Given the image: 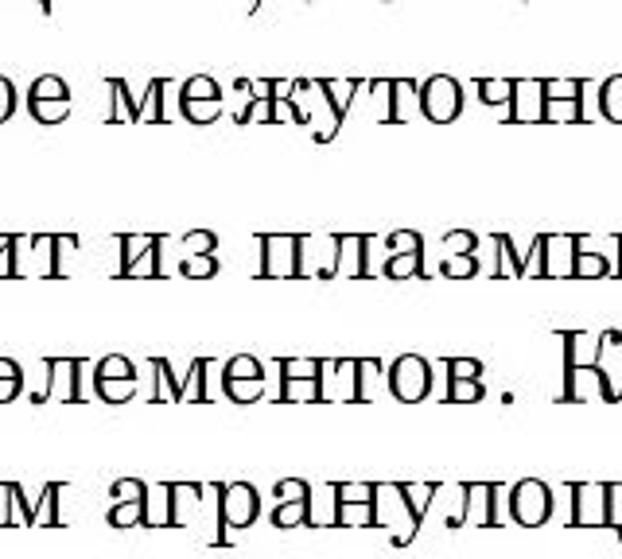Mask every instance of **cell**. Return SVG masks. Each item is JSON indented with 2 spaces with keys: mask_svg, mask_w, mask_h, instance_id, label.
<instances>
[{
  "mask_svg": "<svg viewBox=\"0 0 622 559\" xmlns=\"http://www.w3.org/2000/svg\"><path fill=\"white\" fill-rule=\"evenodd\" d=\"M374 528H389L397 548L416 540L421 533V521L409 513V501H404L401 486L397 481H377V493H374Z\"/></svg>",
  "mask_w": 622,
  "mask_h": 559,
  "instance_id": "cell-1",
  "label": "cell"
},
{
  "mask_svg": "<svg viewBox=\"0 0 622 559\" xmlns=\"http://www.w3.org/2000/svg\"><path fill=\"white\" fill-rule=\"evenodd\" d=\"M292 105L300 109V121L312 129V136L319 140V144H327V140H335V132H339L342 117L331 109V102H327L324 86L319 82H307V79H296L292 82Z\"/></svg>",
  "mask_w": 622,
  "mask_h": 559,
  "instance_id": "cell-2",
  "label": "cell"
},
{
  "mask_svg": "<svg viewBox=\"0 0 622 559\" xmlns=\"http://www.w3.org/2000/svg\"><path fill=\"white\" fill-rule=\"evenodd\" d=\"M214 493H219V524L230 533H242L261 516V493L249 481H226L214 486Z\"/></svg>",
  "mask_w": 622,
  "mask_h": 559,
  "instance_id": "cell-3",
  "label": "cell"
},
{
  "mask_svg": "<svg viewBox=\"0 0 622 559\" xmlns=\"http://www.w3.org/2000/svg\"><path fill=\"white\" fill-rule=\"evenodd\" d=\"M389 393L401 404H421L432 393V366L421 354H401L386 373Z\"/></svg>",
  "mask_w": 622,
  "mask_h": 559,
  "instance_id": "cell-4",
  "label": "cell"
},
{
  "mask_svg": "<svg viewBox=\"0 0 622 559\" xmlns=\"http://www.w3.org/2000/svg\"><path fill=\"white\" fill-rule=\"evenodd\" d=\"M121 245V264H117V276L132 280V276H144V280H160V245L164 237L160 234H121L117 237Z\"/></svg>",
  "mask_w": 622,
  "mask_h": 559,
  "instance_id": "cell-5",
  "label": "cell"
},
{
  "mask_svg": "<svg viewBox=\"0 0 622 559\" xmlns=\"http://www.w3.org/2000/svg\"><path fill=\"white\" fill-rule=\"evenodd\" d=\"M261 280H300V234H261Z\"/></svg>",
  "mask_w": 622,
  "mask_h": 559,
  "instance_id": "cell-6",
  "label": "cell"
},
{
  "mask_svg": "<svg viewBox=\"0 0 622 559\" xmlns=\"http://www.w3.org/2000/svg\"><path fill=\"white\" fill-rule=\"evenodd\" d=\"M509 513L521 528H541L552 516V486L541 478H521L509 489Z\"/></svg>",
  "mask_w": 622,
  "mask_h": 559,
  "instance_id": "cell-7",
  "label": "cell"
},
{
  "mask_svg": "<svg viewBox=\"0 0 622 559\" xmlns=\"http://www.w3.org/2000/svg\"><path fill=\"white\" fill-rule=\"evenodd\" d=\"M82 366H86L82 358H44L47 384L44 393H32V404H82Z\"/></svg>",
  "mask_w": 622,
  "mask_h": 559,
  "instance_id": "cell-8",
  "label": "cell"
},
{
  "mask_svg": "<svg viewBox=\"0 0 622 559\" xmlns=\"http://www.w3.org/2000/svg\"><path fill=\"white\" fill-rule=\"evenodd\" d=\"M421 114L432 124H451L463 114V86L451 74H432L421 86Z\"/></svg>",
  "mask_w": 622,
  "mask_h": 559,
  "instance_id": "cell-9",
  "label": "cell"
},
{
  "mask_svg": "<svg viewBox=\"0 0 622 559\" xmlns=\"http://www.w3.org/2000/svg\"><path fill=\"white\" fill-rule=\"evenodd\" d=\"M339 234H300V280H335Z\"/></svg>",
  "mask_w": 622,
  "mask_h": 559,
  "instance_id": "cell-10",
  "label": "cell"
},
{
  "mask_svg": "<svg viewBox=\"0 0 622 559\" xmlns=\"http://www.w3.org/2000/svg\"><path fill=\"white\" fill-rule=\"evenodd\" d=\"M564 401H619V389L611 384L607 369L599 366H584V369H564Z\"/></svg>",
  "mask_w": 622,
  "mask_h": 559,
  "instance_id": "cell-11",
  "label": "cell"
},
{
  "mask_svg": "<svg viewBox=\"0 0 622 559\" xmlns=\"http://www.w3.org/2000/svg\"><path fill=\"white\" fill-rule=\"evenodd\" d=\"M572 528H607V481H572Z\"/></svg>",
  "mask_w": 622,
  "mask_h": 559,
  "instance_id": "cell-12",
  "label": "cell"
},
{
  "mask_svg": "<svg viewBox=\"0 0 622 559\" xmlns=\"http://www.w3.org/2000/svg\"><path fill=\"white\" fill-rule=\"evenodd\" d=\"M537 257H541V280H568L576 264V237L572 234H537Z\"/></svg>",
  "mask_w": 622,
  "mask_h": 559,
  "instance_id": "cell-13",
  "label": "cell"
},
{
  "mask_svg": "<svg viewBox=\"0 0 622 559\" xmlns=\"http://www.w3.org/2000/svg\"><path fill=\"white\" fill-rule=\"evenodd\" d=\"M324 401H359V358H335L324 361V377H319V404Z\"/></svg>",
  "mask_w": 622,
  "mask_h": 559,
  "instance_id": "cell-14",
  "label": "cell"
},
{
  "mask_svg": "<svg viewBox=\"0 0 622 559\" xmlns=\"http://www.w3.org/2000/svg\"><path fill=\"white\" fill-rule=\"evenodd\" d=\"M494 493H498L494 481H463V516H459V528H491L494 501H498Z\"/></svg>",
  "mask_w": 622,
  "mask_h": 559,
  "instance_id": "cell-15",
  "label": "cell"
},
{
  "mask_svg": "<svg viewBox=\"0 0 622 559\" xmlns=\"http://www.w3.org/2000/svg\"><path fill=\"white\" fill-rule=\"evenodd\" d=\"M537 121H544L541 79H514V97H509V124H537Z\"/></svg>",
  "mask_w": 622,
  "mask_h": 559,
  "instance_id": "cell-16",
  "label": "cell"
},
{
  "mask_svg": "<svg viewBox=\"0 0 622 559\" xmlns=\"http://www.w3.org/2000/svg\"><path fill=\"white\" fill-rule=\"evenodd\" d=\"M374 237L366 234H339V261H335V280H366L369 276V249Z\"/></svg>",
  "mask_w": 622,
  "mask_h": 559,
  "instance_id": "cell-17",
  "label": "cell"
},
{
  "mask_svg": "<svg viewBox=\"0 0 622 559\" xmlns=\"http://www.w3.org/2000/svg\"><path fill=\"white\" fill-rule=\"evenodd\" d=\"M599 349H603V334L568 331V334H564V369H584V366H596Z\"/></svg>",
  "mask_w": 622,
  "mask_h": 559,
  "instance_id": "cell-18",
  "label": "cell"
},
{
  "mask_svg": "<svg viewBox=\"0 0 622 559\" xmlns=\"http://www.w3.org/2000/svg\"><path fill=\"white\" fill-rule=\"evenodd\" d=\"M152 373H156V384H152V404H160L167 396L172 404L187 401V381L172 369V361L167 358H149Z\"/></svg>",
  "mask_w": 622,
  "mask_h": 559,
  "instance_id": "cell-19",
  "label": "cell"
},
{
  "mask_svg": "<svg viewBox=\"0 0 622 559\" xmlns=\"http://www.w3.org/2000/svg\"><path fill=\"white\" fill-rule=\"evenodd\" d=\"M412 114H421V86L412 79H394V97H389V124H404Z\"/></svg>",
  "mask_w": 622,
  "mask_h": 559,
  "instance_id": "cell-20",
  "label": "cell"
},
{
  "mask_svg": "<svg viewBox=\"0 0 622 559\" xmlns=\"http://www.w3.org/2000/svg\"><path fill=\"white\" fill-rule=\"evenodd\" d=\"M109 528H149V501H114L106 513Z\"/></svg>",
  "mask_w": 622,
  "mask_h": 559,
  "instance_id": "cell-21",
  "label": "cell"
},
{
  "mask_svg": "<svg viewBox=\"0 0 622 559\" xmlns=\"http://www.w3.org/2000/svg\"><path fill=\"white\" fill-rule=\"evenodd\" d=\"M4 493H9V516H0V524L4 528H12V524H24V528H36V509H32V501L24 498V486L20 481H4Z\"/></svg>",
  "mask_w": 622,
  "mask_h": 559,
  "instance_id": "cell-22",
  "label": "cell"
},
{
  "mask_svg": "<svg viewBox=\"0 0 622 559\" xmlns=\"http://www.w3.org/2000/svg\"><path fill=\"white\" fill-rule=\"evenodd\" d=\"M335 528H374V501H339Z\"/></svg>",
  "mask_w": 622,
  "mask_h": 559,
  "instance_id": "cell-23",
  "label": "cell"
},
{
  "mask_svg": "<svg viewBox=\"0 0 622 559\" xmlns=\"http://www.w3.org/2000/svg\"><path fill=\"white\" fill-rule=\"evenodd\" d=\"M319 86H324V94H327V102H331V109L339 117H347V109H351V102H354V94H359L366 82H359V79H319Z\"/></svg>",
  "mask_w": 622,
  "mask_h": 559,
  "instance_id": "cell-24",
  "label": "cell"
},
{
  "mask_svg": "<svg viewBox=\"0 0 622 559\" xmlns=\"http://www.w3.org/2000/svg\"><path fill=\"white\" fill-rule=\"evenodd\" d=\"M397 486H401L404 501H409V513L416 516V521H424V513H429L432 498H436L439 489H444L439 481H421V486H416V481H397Z\"/></svg>",
  "mask_w": 622,
  "mask_h": 559,
  "instance_id": "cell-25",
  "label": "cell"
},
{
  "mask_svg": "<svg viewBox=\"0 0 622 559\" xmlns=\"http://www.w3.org/2000/svg\"><path fill=\"white\" fill-rule=\"evenodd\" d=\"M572 276L576 280H603V276H614V264L607 261L603 253H596V249H576Z\"/></svg>",
  "mask_w": 622,
  "mask_h": 559,
  "instance_id": "cell-26",
  "label": "cell"
},
{
  "mask_svg": "<svg viewBox=\"0 0 622 559\" xmlns=\"http://www.w3.org/2000/svg\"><path fill=\"white\" fill-rule=\"evenodd\" d=\"M599 114L611 124H622V74L599 82Z\"/></svg>",
  "mask_w": 622,
  "mask_h": 559,
  "instance_id": "cell-27",
  "label": "cell"
},
{
  "mask_svg": "<svg viewBox=\"0 0 622 559\" xmlns=\"http://www.w3.org/2000/svg\"><path fill=\"white\" fill-rule=\"evenodd\" d=\"M382 272H386V280H424V253H389Z\"/></svg>",
  "mask_w": 622,
  "mask_h": 559,
  "instance_id": "cell-28",
  "label": "cell"
},
{
  "mask_svg": "<svg viewBox=\"0 0 622 559\" xmlns=\"http://www.w3.org/2000/svg\"><path fill=\"white\" fill-rule=\"evenodd\" d=\"M211 369H214L211 358H195L191 361V373H187V401H191V404L211 401V389H207V381H211Z\"/></svg>",
  "mask_w": 622,
  "mask_h": 559,
  "instance_id": "cell-29",
  "label": "cell"
},
{
  "mask_svg": "<svg viewBox=\"0 0 622 559\" xmlns=\"http://www.w3.org/2000/svg\"><path fill=\"white\" fill-rule=\"evenodd\" d=\"M214 97H222V86L211 74H191L187 82H179V102H214Z\"/></svg>",
  "mask_w": 622,
  "mask_h": 559,
  "instance_id": "cell-30",
  "label": "cell"
},
{
  "mask_svg": "<svg viewBox=\"0 0 622 559\" xmlns=\"http://www.w3.org/2000/svg\"><path fill=\"white\" fill-rule=\"evenodd\" d=\"M59 493H62V486L59 481H47L44 486V498L36 501V524H47V528H62V513H59Z\"/></svg>",
  "mask_w": 622,
  "mask_h": 559,
  "instance_id": "cell-31",
  "label": "cell"
},
{
  "mask_svg": "<svg viewBox=\"0 0 622 559\" xmlns=\"http://www.w3.org/2000/svg\"><path fill=\"white\" fill-rule=\"evenodd\" d=\"M94 381H137V366L125 354H106L94 366Z\"/></svg>",
  "mask_w": 622,
  "mask_h": 559,
  "instance_id": "cell-32",
  "label": "cell"
},
{
  "mask_svg": "<svg viewBox=\"0 0 622 559\" xmlns=\"http://www.w3.org/2000/svg\"><path fill=\"white\" fill-rule=\"evenodd\" d=\"M281 404H319V377H312V381L281 377Z\"/></svg>",
  "mask_w": 622,
  "mask_h": 559,
  "instance_id": "cell-33",
  "label": "cell"
},
{
  "mask_svg": "<svg viewBox=\"0 0 622 559\" xmlns=\"http://www.w3.org/2000/svg\"><path fill=\"white\" fill-rule=\"evenodd\" d=\"M27 97H36V102H71V86L59 74H39L32 82V90H27Z\"/></svg>",
  "mask_w": 622,
  "mask_h": 559,
  "instance_id": "cell-34",
  "label": "cell"
},
{
  "mask_svg": "<svg viewBox=\"0 0 622 559\" xmlns=\"http://www.w3.org/2000/svg\"><path fill=\"white\" fill-rule=\"evenodd\" d=\"M265 369L254 354H234V358L222 366V381H261Z\"/></svg>",
  "mask_w": 622,
  "mask_h": 559,
  "instance_id": "cell-35",
  "label": "cell"
},
{
  "mask_svg": "<svg viewBox=\"0 0 622 559\" xmlns=\"http://www.w3.org/2000/svg\"><path fill=\"white\" fill-rule=\"evenodd\" d=\"M307 501H277V509H272V528H304L307 513H312Z\"/></svg>",
  "mask_w": 622,
  "mask_h": 559,
  "instance_id": "cell-36",
  "label": "cell"
},
{
  "mask_svg": "<svg viewBox=\"0 0 622 559\" xmlns=\"http://www.w3.org/2000/svg\"><path fill=\"white\" fill-rule=\"evenodd\" d=\"M479 253H447L444 261H439V272H444L447 280H471L479 276Z\"/></svg>",
  "mask_w": 622,
  "mask_h": 559,
  "instance_id": "cell-37",
  "label": "cell"
},
{
  "mask_svg": "<svg viewBox=\"0 0 622 559\" xmlns=\"http://www.w3.org/2000/svg\"><path fill=\"white\" fill-rule=\"evenodd\" d=\"M382 384V361L377 358H359V401L354 404H369Z\"/></svg>",
  "mask_w": 622,
  "mask_h": 559,
  "instance_id": "cell-38",
  "label": "cell"
},
{
  "mask_svg": "<svg viewBox=\"0 0 622 559\" xmlns=\"http://www.w3.org/2000/svg\"><path fill=\"white\" fill-rule=\"evenodd\" d=\"M27 114L36 117V124H62L71 117V102H36V97H27Z\"/></svg>",
  "mask_w": 622,
  "mask_h": 559,
  "instance_id": "cell-39",
  "label": "cell"
},
{
  "mask_svg": "<svg viewBox=\"0 0 622 559\" xmlns=\"http://www.w3.org/2000/svg\"><path fill=\"white\" fill-rule=\"evenodd\" d=\"M544 102H579L584 97V82L579 79H544Z\"/></svg>",
  "mask_w": 622,
  "mask_h": 559,
  "instance_id": "cell-40",
  "label": "cell"
},
{
  "mask_svg": "<svg viewBox=\"0 0 622 559\" xmlns=\"http://www.w3.org/2000/svg\"><path fill=\"white\" fill-rule=\"evenodd\" d=\"M179 109H184L187 124H214L222 117V97H214V102H179Z\"/></svg>",
  "mask_w": 622,
  "mask_h": 559,
  "instance_id": "cell-41",
  "label": "cell"
},
{
  "mask_svg": "<svg viewBox=\"0 0 622 559\" xmlns=\"http://www.w3.org/2000/svg\"><path fill=\"white\" fill-rule=\"evenodd\" d=\"M214 272H219V253L184 257V261H179V276H187V280H211Z\"/></svg>",
  "mask_w": 622,
  "mask_h": 559,
  "instance_id": "cell-42",
  "label": "cell"
},
{
  "mask_svg": "<svg viewBox=\"0 0 622 559\" xmlns=\"http://www.w3.org/2000/svg\"><path fill=\"white\" fill-rule=\"evenodd\" d=\"M222 393L234 404H257L265 396V377L261 381H222Z\"/></svg>",
  "mask_w": 622,
  "mask_h": 559,
  "instance_id": "cell-43",
  "label": "cell"
},
{
  "mask_svg": "<svg viewBox=\"0 0 622 559\" xmlns=\"http://www.w3.org/2000/svg\"><path fill=\"white\" fill-rule=\"evenodd\" d=\"M94 393L102 404H129L137 396V381H94Z\"/></svg>",
  "mask_w": 622,
  "mask_h": 559,
  "instance_id": "cell-44",
  "label": "cell"
},
{
  "mask_svg": "<svg viewBox=\"0 0 622 559\" xmlns=\"http://www.w3.org/2000/svg\"><path fill=\"white\" fill-rule=\"evenodd\" d=\"M179 245H184V257L214 253V249H219V234H214V229H191V234L179 237Z\"/></svg>",
  "mask_w": 622,
  "mask_h": 559,
  "instance_id": "cell-45",
  "label": "cell"
},
{
  "mask_svg": "<svg viewBox=\"0 0 622 559\" xmlns=\"http://www.w3.org/2000/svg\"><path fill=\"white\" fill-rule=\"evenodd\" d=\"M281 377L312 381V377H324V361L319 358H281Z\"/></svg>",
  "mask_w": 622,
  "mask_h": 559,
  "instance_id": "cell-46",
  "label": "cell"
},
{
  "mask_svg": "<svg viewBox=\"0 0 622 559\" xmlns=\"http://www.w3.org/2000/svg\"><path fill=\"white\" fill-rule=\"evenodd\" d=\"M479 97L486 105H506L514 97V79H479Z\"/></svg>",
  "mask_w": 622,
  "mask_h": 559,
  "instance_id": "cell-47",
  "label": "cell"
},
{
  "mask_svg": "<svg viewBox=\"0 0 622 559\" xmlns=\"http://www.w3.org/2000/svg\"><path fill=\"white\" fill-rule=\"evenodd\" d=\"M474 401H482V381L447 377V404H474Z\"/></svg>",
  "mask_w": 622,
  "mask_h": 559,
  "instance_id": "cell-48",
  "label": "cell"
},
{
  "mask_svg": "<svg viewBox=\"0 0 622 559\" xmlns=\"http://www.w3.org/2000/svg\"><path fill=\"white\" fill-rule=\"evenodd\" d=\"M335 501H374L377 481H331Z\"/></svg>",
  "mask_w": 622,
  "mask_h": 559,
  "instance_id": "cell-49",
  "label": "cell"
},
{
  "mask_svg": "<svg viewBox=\"0 0 622 559\" xmlns=\"http://www.w3.org/2000/svg\"><path fill=\"white\" fill-rule=\"evenodd\" d=\"M584 117L579 102H544V124H572Z\"/></svg>",
  "mask_w": 622,
  "mask_h": 559,
  "instance_id": "cell-50",
  "label": "cell"
},
{
  "mask_svg": "<svg viewBox=\"0 0 622 559\" xmlns=\"http://www.w3.org/2000/svg\"><path fill=\"white\" fill-rule=\"evenodd\" d=\"M237 124H272V97H249V105L237 114Z\"/></svg>",
  "mask_w": 622,
  "mask_h": 559,
  "instance_id": "cell-51",
  "label": "cell"
},
{
  "mask_svg": "<svg viewBox=\"0 0 622 559\" xmlns=\"http://www.w3.org/2000/svg\"><path fill=\"white\" fill-rule=\"evenodd\" d=\"M389 253H424V237L416 234V229H394V234L386 237Z\"/></svg>",
  "mask_w": 622,
  "mask_h": 559,
  "instance_id": "cell-52",
  "label": "cell"
},
{
  "mask_svg": "<svg viewBox=\"0 0 622 559\" xmlns=\"http://www.w3.org/2000/svg\"><path fill=\"white\" fill-rule=\"evenodd\" d=\"M444 249L447 253H479V237H474L471 229H447Z\"/></svg>",
  "mask_w": 622,
  "mask_h": 559,
  "instance_id": "cell-53",
  "label": "cell"
},
{
  "mask_svg": "<svg viewBox=\"0 0 622 559\" xmlns=\"http://www.w3.org/2000/svg\"><path fill=\"white\" fill-rule=\"evenodd\" d=\"M607 528L622 536V481H607Z\"/></svg>",
  "mask_w": 622,
  "mask_h": 559,
  "instance_id": "cell-54",
  "label": "cell"
},
{
  "mask_svg": "<svg viewBox=\"0 0 622 559\" xmlns=\"http://www.w3.org/2000/svg\"><path fill=\"white\" fill-rule=\"evenodd\" d=\"M272 493H277V501H307L312 498V486L304 478H281Z\"/></svg>",
  "mask_w": 622,
  "mask_h": 559,
  "instance_id": "cell-55",
  "label": "cell"
},
{
  "mask_svg": "<svg viewBox=\"0 0 622 559\" xmlns=\"http://www.w3.org/2000/svg\"><path fill=\"white\" fill-rule=\"evenodd\" d=\"M447 377H459V381H479L482 377V361L479 358H447Z\"/></svg>",
  "mask_w": 622,
  "mask_h": 559,
  "instance_id": "cell-56",
  "label": "cell"
},
{
  "mask_svg": "<svg viewBox=\"0 0 622 559\" xmlns=\"http://www.w3.org/2000/svg\"><path fill=\"white\" fill-rule=\"evenodd\" d=\"M114 498L117 501H149V486H144L141 478H117Z\"/></svg>",
  "mask_w": 622,
  "mask_h": 559,
  "instance_id": "cell-57",
  "label": "cell"
},
{
  "mask_svg": "<svg viewBox=\"0 0 622 559\" xmlns=\"http://www.w3.org/2000/svg\"><path fill=\"white\" fill-rule=\"evenodd\" d=\"M272 124H304L300 121V109L292 105V97L272 94Z\"/></svg>",
  "mask_w": 622,
  "mask_h": 559,
  "instance_id": "cell-58",
  "label": "cell"
},
{
  "mask_svg": "<svg viewBox=\"0 0 622 559\" xmlns=\"http://www.w3.org/2000/svg\"><path fill=\"white\" fill-rule=\"evenodd\" d=\"M12 114H16V86H12V82L0 74V124L9 121Z\"/></svg>",
  "mask_w": 622,
  "mask_h": 559,
  "instance_id": "cell-59",
  "label": "cell"
},
{
  "mask_svg": "<svg viewBox=\"0 0 622 559\" xmlns=\"http://www.w3.org/2000/svg\"><path fill=\"white\" fill-rule=\"evenodd\" d=\"M12 241L16 234H0V280H12Z\"/></svg>",
  "mask_w": 622,
  "mask_h": 559,
  "instance_id": "cell-60",
  "label": "cell"
},
{
  "mask_svg": "<svg viewBox=\"0 0 622 559\" xmlns=\"http://www.w3.org/2000/svg\"><path fill=\"white\" fill-rule=\"evenodd\" d=\"M24 393V377H0V404H12Z\"/></svg>",
  "mask_w": 622,
  "mask_h": 559,
  "instance_id": "cell-61",
  "label": "cell"
},
{
  "mask_svg": "<svg viewBox=\"0 0 622 559\" xmlns=\"http://www.w3.org/2000/svg\"><path fill=\"white\" fill-rule=\"evenodd\" d=\"M0 377H24V369H20V361L0 358Z\"/></svg>",
  "mask_w": 622,
  "mask_h": 559,
  "instance_id": "cell-62",
  "label": "cell"
},
{
  "mask_svg": "<svg viewBox=\"0 0 622 559\" xmlns=\"http://www.w3.org/2000/svg\"><path fill=\"white\" fill-rule=\"evenodd\" d=\"M36 4H39V9H51V4H55V0H36Z\"/></svg>",
  "mask_w": 622,
  "mask_h": 559,
  "instance_id": "cell-63",
  "label": "cell"
}]
</instances>
